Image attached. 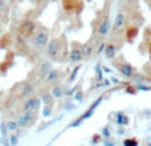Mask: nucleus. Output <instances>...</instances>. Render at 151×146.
Masks as SVG:
<instances>
[{"mask_svg": "<svg viewBox=\"0 0 151 146\" xmlns=\"http://www.w3.org/2000/svg\"><path fill=\"white\" fill-rule=\"evenodd\" d=\"M48 57L0 0V114L21 112L47 81Z\"/></svg>", "mask_w": 151, "mask_h": 146, "instance_id": "obj_1", "label": "nucleus"}, {"mask_svg": "<svg viewBox=\"0 0 151 146\" xmlns=\"http://www.w3.org/2000/svg\"><path fill=\"white\" fill-rule=\"evenodd\" d=\"M121 3L126 5L117 12L105 40L106 57L127 78L151 84V17L134 0ZM149 5L151 8V0Z\"/></svg>", "mask_w": 151, "mask_h": 146, "instance_id": "obj_2", "label": "nucleus"}]
</instances>
